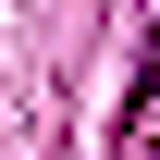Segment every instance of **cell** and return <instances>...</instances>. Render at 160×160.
I'll return each instance as SVG.
<instances>
[{
  "instance_id": "1",
  "label": "cell",
  "mask_w": 160,
  "mask_h": 160,
  "mask_svg": "<svg viewBox=\"0 0 160 160\" xmlns=\"http://www.w3.org/2000/svg\"><path fill=\"white\" fill-rule=\"evenodd\" d=\"M148 99H160V0H148Z\"/></svg>"
}]
</instances>
